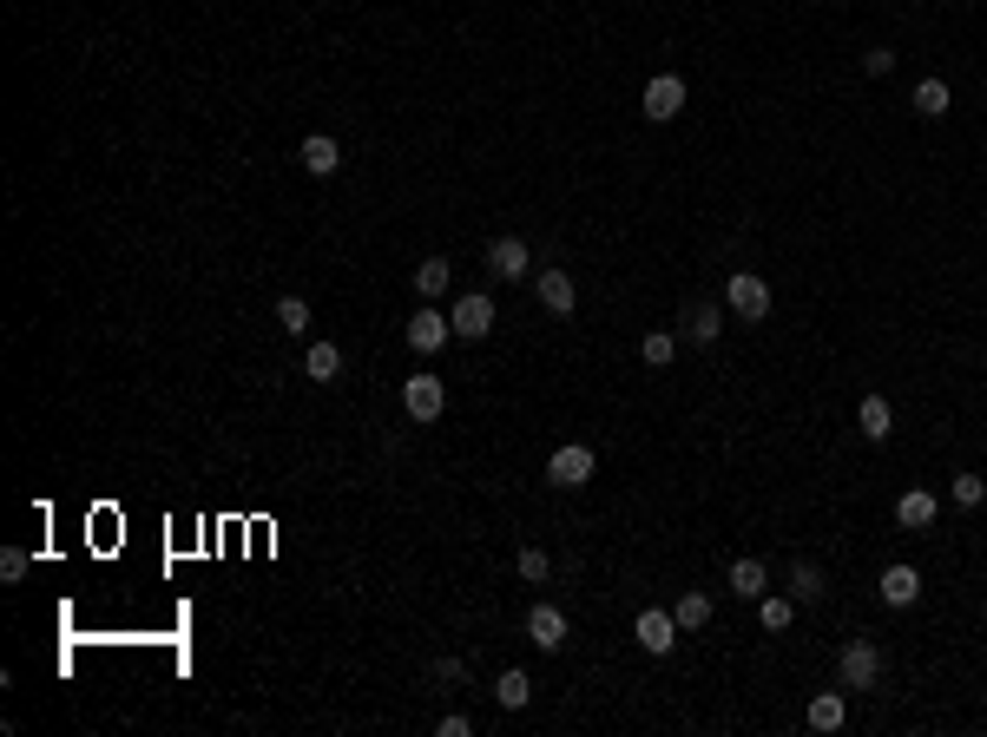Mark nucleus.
Wrapping results in <instances>:
<instances>
[{
    "mask_svg": "<svg viewBox=\"0 0 987 737\" xmlns=\"http://www.w3.org/2000/svg\"><path fill=\"white\" fill-rule=\"evenodd\" d=\"M540 303H547L553 316H573L580 290H573V277H566V270H540Z\"/></svg>",
    "mask_w": 987,
    "mask_h": 737,
    "instance_id": "12",
    "label": "nucleus"
},
{
    "mask_svg": "<svg viewBox=\"0 0 987 737\" xmlns=\"http://www.w3.org/2000/svg\"><path fill=\"white\" fill-rule=\"evenodd\" d=\"M764 586H770V573H764L757 560H737V566H731V593H737V599H764Z\"/></svg>",
    "mask_w": 987,
    "mask_h": 737,
    "instance_id": "19",
    "label": "nucleus"
},
{
    "mask_svg": "<svg viewBox=\"0 0 987 737\" xmlns=\"http://www.w3.org/2000/svg\"><path fill=\"white\" fill-rule=\"evenodd\" d=\"M297 158H303V172H310V178H329L336 165H343V152H336V139H323V132H310Z\"/></svg>",
    "mask_w": 987,
    "mask_h": 737,
    "instance_id": "13",
    "label": "nucleus"
},
{
    "mask_svg": "<svg viewBox=\"0 0 987 737\" xmlns=\"http://www.w3.org/2000/svg\"><path fill=\"white\" fill-rule=\"evenodd\" d=\"M790 599H823V573H816L810 560L790 566Z\"/></svg>",
    "mask_w": 987,
    "mask_h": 737,
    "instance_id": "24",
    "label": "nucleus"
},
{
    "mask_svg": "<svg viewBox=\"0 0 987 737\" xmlns=\"http://www.w3.org/2000/svg\"><path fill=\"white\" fill-rule=\"evenodd\" d=\"M514 573H520V580H547V573H553V560H547V553H540V547H520Z\"/></svg>",
    "mask_w": 987,
    "mask_h": 737,
    "instance_id": "26",
    "label": "nucleus"
},
{
    "mask_svg": "<svg viewBox=\"0 0 987 737\" xmlns=\"http://www.w3.org/2000/svg\"><path fill=\"white\" fill-rule=\"evenodd\" d=\"M448 283H455V270H448V257H422V264H415V290H422V297H441Z\"/></svg>",
    "mask_w": 987,
    "mask_h": 737,
    "instance_id": "18",
    "label": "nucleus"
},
{
    "mask_svg": "<svg viewBox=\"0 0 987 737\" xmlns=\"http://www.w3.org/2000/svg\"><path fill=\"white\" fill-rule=\"evenodd\" d=\"M895 520H902V527H935V494H922V487H909V494L895 501Z\"/></svg>",
    "mask_w": 987,
    "mask_h": 737,
    "instance_id": "17",
    "label": "nucleus"
},
{
    "mask_svg": "<svg viewBox=\"0 0 987 737\" xmlns=\"http://www.w3.org/2000/svg\"><path fill=\"white\" fill-rule=\"evenodd\" d=\"M691 336H698V343H718V310H711V303H691Z\"/></svg>",
    "mask_w": 987,
    "mask_h": 737,
    "instance_id": "27",
    "label": "nucleus"
},
{
    "mask_svg": "<svg viewBox=\"0 0 987 737\" xmlns=\"http://www.w3.org/2000/svg\"><path fill=\"white\" fill-rule=\"evenodd\" d=\"M547 481H553V487H586V481H593V448H586V441H566V448H553Z\"/></svg>",
    "mask_w": 987,
    "mask_h": 737,
    "instance_id": "3",
    "label": "nucleus"
},
{
    "mask_svg": "<svg viewBox=\"0 0 987 737\" xmlns=\"http://www.w3.org/2000/svg\"><path fill=\"white\" fill-rule=\"evenodd\" d=\"M915 112H922V119H941V112H948V86H941V79H922V86H915Z\"/></svg>",
    "mask_w": 987,
    "mask_h": 737,
    "instance_id": "23",
    "label": "nucleus"
},
{
    "mask_svg": "<svg viewBox=\"0 0 987 737\" xmlns=\"http://www.w3.org/2000/svg\"><path fill=\"white\" fill-rule=\"evenodd\" d=\"M441 737H474V724H468V718L455 711V718H441Z\"/></svg>",
    "mask_w": 987,
    "mask_h": 737,
    "instance_id": "32",
    "label": "nucleus"
},
{
    "mask_svg": "<svg viewBox=\"0 0 987 737\" xmlns=\"http://www.w3.org/2000/svg\"><path fill=\"white\" fill-rule=\"evenodd\" d=\"M672 619H678V632H698V626L711 619V599H705V593H685V599L672 606Z\"/></svg>",
    "mask_w": 987,
    "mask_h": 737,
    "instance_id": "22",
    "label": "nucleus"
},
{
    "mask_svg": "<svg viewBox=\"0 0 987 737\" xmlns=\"http://www.w3.org/2000/svg\"><path fill=\"white\" fill-rule=\"evenodd\" d=\"M448 336H455V323H448L441 310H415L408 316V349H415V356H435Z\"/></svg>",
    "mask_w": 987,
    "mask_h": 737,
    "instance_id": "7",
    "label": "nucleus"
},
{
    "mask_svg": "<svg viewBox=\"0 0 987 737\" xmlns=\"http://www.w3.org/2000/svg\"><path fill=\"white\" fill-rule=\"evenodd\" d=\"M862 73H869V79H889L895 73V53L889 47H869V53H862Z\"/></svg>",
    "mask_w": 987,
    "mask_h": 737,
    "instance_id": "30",
    "label": "nucleus"
},
{
    "mask_svg": "<svg viewBox=\"0 0 987 737\" xmlns=\"http://www.w3.org/2000/svg\"><path fill=\"white\" fill-rule=\"evenodd\" d=\"M441 402H448L441 376H408V382H402V408H408V422H441Z\"/></svg>",
    "mask_w": 987,
    "mask_h": 737,
    "instance_id": "4",
    "label": "nucleus"
},
{
    "mask_svg": "<svg viewBox=\"0 0 987 737\" xmlns=\"http://www.w3.org/2000/svg\"><path fill=\"white\" fill-rule=\"evenodd\" d=\"M836 678H843L849 691H876V685H882V645L849 639V645H843V659H836Z\"/></svg>",
    "mask_w": 987,
    "mask_h": 737,
    "instance_id": "1",
    "label": "nucleus"
},
{
    "mask_svg": "<svg viewBox=\"0 0 987 737\" xmlns=\"http://www.w3.org/2000/svg\"><path fill=\"white\" fill-rule=\"evenodd\" d=\"M448 323H455V336H487L494 330V297H481V290H468V297L455 303V310H448Z\"/></svg>",
    "mask_w": 987,
    "mask_h": 737,
    "instance_id": "6",
    "label": "nucleus"
},
{
    "mask_svg": "<svg viewBox=\"0 0 987 737\" xmlns=\"http://www.w3.org/2000/svg\"><path fill=\"white\" fill-rule=\"evenodd\" d=\"M810 724H816V731H843V724H849L843 691H816V698H810Z\"/></svg>",
    "mask_w": 987,
    "mask_h": 737,
    "instance_id": "15",
    "label": "nucleus"
},
{
    "mask_svg": "<svg viewBox=\"0 0 987 737\" xmlns=\"http://www.w3.org/2000/svg\"><path fill=\"white\" fill-rule=\"evenodd\" d=\"M303 376H310V382H336V376H343V349H336V343H310Z\"/></svg>",
    "mask_w": 987,
    "mask_h": 737,
    "instance_id": "16",
    "label": "nucleus"
},
{
    "mask_svg": "<svg viewBox=\"0 0 987 737\" xmlns=\"http://www.w3.org/2000/svg\"><path fill=\"white\" fill-rule=\"evenodd\" d=\"M678 112H685V79H678V73H658L652 86H645V119L665 126V119H678Z\"/></svg>",
    "mask_w": 987,
    "mask_h": 737,
    "instance_id": "5",
    "label": "nucleus"
},
{
    "mask_svg": "<svg viewBox=\"0 0 987 737\" xmlns=\"http://www.w3.org/2000/svg\"><path fill=\"white\" fill-rule=\"evenodd\" d=\"M487 270H494L501 283H520V277L533 270V257H527V244H520V237H494V244H487Z\"/></svg>",
    "mask_w": 987,
    "mask_h": 737,
    "instance_id": "8",
    "label": "nucleus"
},
{
    "mask_svg": "<svg viewBox=\"0 0 987 737\" xmlns=\"http://www.w3.org/2000/svg\"><path fill=\"white\" fill-rule=\"evenodd\" d=\"M277 323H283L290 336H303V330L316 323V316H310V303H303V297H283V303H277Z\"/></svg>",
    "mask_w": 987,
    "mask_h": 737,
    "instance_id": "25",
    "label": "nucleus"
},
{
    "mask_svg": "<svg viewBox=\"0 0 987 737\" xmlns=\"http://www.w3.org/2000/svg\"><path fill=\"white\" fill-rule=\"evenodd\" d=\"M757 619H764L770 632H784L790 619H797V599H784V593H764V599H757Z\"/></svg>",
    "mask_w": 987,
    "mask_h": 737,
    "instance_id": "21",
    "label": "nucleus"
},
{
    "mask_svg": "<svg viewBox=\"0 0 987 737\" xmlns=\"http://www.w3.org/2000/svg\"><path fill=\"white\" fill-rule=\"evenodd\" d=\"M527 639L540 645V652H560L566 645V612L560 606H533L527 612Z\"/></svg>",
    "mask_w": 987,
    "mask_h": 737,
    "instance_id": "10",
    "label": "nucleus"
},
{
    "mask_svg": "<svg viewBox=\"0 0 987 737\" xmlns=\"http://www.w3.org/2000/svg\"><path fill=\"white\" fill-rule=\"evenodd\" d=\"M639 356L652 362V369H665V362H672V336H665V330H652V336H645V349H639Z\"/></svg>",
    "mask_w": 987,
    "mask_h": 737,
    "instance_id": "29",
    "label": "nucleus"
},
{
    "mask_svg": "<svg viewBox=\"0 0 987 737\" xmlns=\"http://www.w3.org/2000/svg\"><path fill=\"white\" fill-rule=\"evenodd\" d=\"M20 573H27V553H20V547H7V553H0V580L14 586V580H20Z\"/></svg>",
    "mask_w": 987,
    "mask_h": 737,
    "instance_id": "31",
    "label": "nucleus"
},
{
    "mask_svg": "<svg viewBox=\"0 0 987 737\" xmlns=\"http://www.w3.org/2000/svg\"><path fill=\"white\" fill-rule=\"evenodd\" d=\"M915 599H922V573H915V566H882V606H915Z\"/></svg>",
    "mask_w": 987,
    "mask_h": 737,
    "instance_id": "11",
    "label": "nucleus"
},
{
    "mask_svg": "<svg viewBox=\"0 0 987 737\" xmlns=\"http://www.w3.org/2000/svg\"><path fill=\"white\" fill-rule=\"evenodd\" d=\"M494 698H501V711H520L533 698V678L527 672H501V678H494Z\"/></svg>",
    "mask_w": 987,
    "mask_h": 737,
    "instance_id": "20",
    "label": "nucleus"
},
{
    "mask_svg": "<svg viewBox=\"0 0 987 737\" xmlns=\"http://www.w3.org/2000/svg\"><path fill=\"white\" fill-rule=\"evenodd\" d=\"M856 422H862V435H869V441H889V435H895V415H889V402H882V395H862Z\"/></svg>",
    "mask_w": 987,
    "mask_h": 737,
    "instance_id": "14",
    "label": "nucleus"
},
{
    "mask_svg": "<svg viewBox=\"0 0 987 737\" xmlns=\"http://www.w3.org/2000/svg\"><path fill=\"white\" fill-rule=\"evenodd\" d=\"M632 632H639V645H645V652H652V659H665V652H672V645H678V619H672V612H639V626H632Z\"/></svg>",
    "mask_w": 987,
    "mask_h": 737,
    "instance_id": "9",
    "label": "nucleus"
},
{
    "mask_svg": "<svg viewBox=\"0 0 987 737\" xmlns=\"http://www.w3.org/2000/svg\"><path fill=\"white\" fill-rule=\"evenodd\" d=\"M955 501L961 507H981L987 501V481H981V474H955Z\"/></svg>",
    "mask_w": 987,
    "mask_h": 737,
    "instance_id": "28",
    "label": "nucleus"
},
{
    "mask_svg": "<svg viewBox=\"0 0 987 737\" xmlns=\"http://www.w3.org/2000/svg\"><path fill=\"white\" fill-rule=\"evenodd\" d=\"M724 303H731V316L757 323V316H770V283L757 277V270H737V277L724 283Z\"/></svg>",
    "mask_w": 987,
    "mask_h": 737,
    "instance_id": "2",
    "label": "nucleus"
}]
</instances>
